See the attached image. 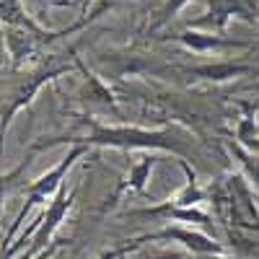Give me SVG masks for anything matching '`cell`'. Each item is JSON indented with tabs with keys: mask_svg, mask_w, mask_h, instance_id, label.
Instances as JSON below:
<instances>
[{
	"mask_svg": "<svg viewBox=\"0 0 259 259\" xmlns=\"http://www.w3.org/2000/svg\"><path fill=\"white\" fill-rule=\"evenodd\" d=\"M233 153L241 158V166H244V171H246V177L251 179V184H254V187H259V156L246 153V150H244L241 145H233Z\"/></svg>",
	"mask_w": 259,
	"mask_h": 259,
	"instance_id": "13",
	"label": "cell"
},
{
	"mask_svg": "<svg viewBox=\"0 0 259 259\" xmlns=\"http://www.w3.org/2000/svg\"><path fill=\"white\" fill-rule=\"evenodd\" d=\"M174 39H179L192 52H226V50H249L251 47V41L233 39L226 34H212V31H197V29H184Z\"/></svg>",
	"mask_w": 259,
	"mask_h": 259,
	"instance_id": "6",
	"label": "cell"
},
{
	"mask_svg": "<svg viewBox=\"0 0 259 259\" xmlns=\"http://www.w3.org/2000/svg\"><path fill=\"white\" fill-rule=\"evenodd\" d=\"M8 62H11V57H8V45H6V29L0 26V68Z\"/></svg>",
	"mask_w": 259,
	"mask_h": 259,
	"instance_id": "15",
	"label": "cell"
},
{
	"mask_svg": "<svg viewBox=\"0 0 259 259\" xmlns=\"http://www.w3.org/2000/svg\"><path fill=\"white\" fill-rule=\"evenodd\" d=\"M0 26L3 29H24L31 31L36 36H41L50 45V41L60 39L62 31H50L39 24V21L31 16V11H26V6L21 0H0Z\"/></svg>",
	"mask_w": 259,
	"mask_h": 259,
	"instance_id": "5",
	"label": "cell"
},
{
	"mask_svg": "<svg viewBox=\"0 0 259 259\" xmlns=\"http://www.w3.org/2000/svg\"><path fill=\"white\" fill-rule=\"evenodd\" d=\"M158 236H161V239H177V241H182L184 246H189L192 251H197V254H223V246L221 244H215L212 239H207V236H202V233H194V231L166 228Z\"/></svg>",
	"mask_w": 259,
	"mask_h": 259,
	"instance_id": "10",
	"label": "cell"
},
{
	"mask_svg": "<svg viewBox=\"0 0 259 259\" xmlns=\"http://www.w3.org/2000/svg\"><path fill=\"white\" fill-rule=\"evenodd\" d=\"M207 11L197 18L189 21L187 29H205L212 34H226L231 21H244L249 26L259 24V11L254 6V0H205Z\"/></svg>",
	"mask_w": 259,
	"mask_h": 259,
	"instance_id": "2",
	"label": "cell"
},
{
	"mask_svg": "<svg viewBox=\"0 0 259 259\" xmlns=\"http://www.w3.org/2000/svg\"><path fill=\"white\" fill-rule=\"evenodd\" d=\"M251 68L244 62H215V65H200V68H189L187 75L189 78H200V80H231V78H239L244 73H249Z\"/></svg>",
	"mask_w": 259,
	"mask_h": 259,
	"instance_id": "9",
	"label": "cell"
},
{
	"mask_svg": "<svg viewBox=\"0 0 259 259\" xmlns=\"http://www.w3.org/2000/svg\"><path fill=\"white\" fill-rule=\"evenodd\" d=\"M60 57L62 55H50V60L45 65H39V68H34L29 73L16 75V85H13V91L6 99V109L0 112V156H3V135H6L11 119L24 109L26 104H31V99L36 96V91L45 83H50V80H55L62 73L70 70V62H60Z\"/></svg>",
	"mask_w": 259,
	"mask_h": 259,
	"instance_id": "1",
	"label": "cell"
},
{
	"mask_svg": "<svg viewBox=\"0 0 259 259\" xmlns=\"http://www.w3.org/2000/svg\"><path fill=\"white\" fill-rule=\"evenodd\" d=\"M39 153L36 148H31L29 153H26V158L21 161L13 171H8L6 177H0V207H3V202H6V197H11V194L18 189V184L24 182V174L29 171V166H31V161H34V156Z\"/></svg>",
	"mask_w": 259,
	"mask_h": 259,
	"instance_id": "11",
	"label": "cell"
},
{
	"mask_svg": "<svg viewBox=\"0 0 259 259\" xmlns=\"http://www.w3.org/2000/svg\"><path fill=\"white\" fill-rule=\"evenodd\" d=\"M26 6V11L31 8V16L36 21H41V13L47 8H60V6H73V0H21Z\"/></svg>",
	"mask_w": 259,
	"mask_h": 259,
	"instance_id": "14",
	"label": "cell"
},
{
	"mask_svg": "<svg viewBox=\"0 0 259 259\" xmlns=\"http://www.w3.org/2000/svg\"><path fill=\"white\" fill-rule=\"evenodd\" d=\"M246 145H251V148H259V140H254V138H251V140H246Z\"/></svg>",
	"mask_w": 259,
	"mask_h": 259,
	"instance_id": "16",
	"label": "cell"
},
{
	"mask_svg": "<svg viewBox=\"0 0 259 259\" xmlns=\"http://www.w3.org/2000/svg\"><path fill=\"white\" fill-rule=\"evenodd\" d=\"M6 45H8V57L13 70H18L29 57H34L41 47H47V41L24 29H6Z\"/></svg>",
	"mask_w": 259,
	"mask_h": 259,
	"instance_id": "8",
	"label": "cell"
},
{
	"mask_svg": "<svg viewBox=\"0 0 259 259\" xmlns=\"http://www.w3.org/2000/svg\"><path fill=\"white\" fill-rule=\"evenodd\" d=\"M73 197L75 194L70 192L68 194V187H60L57 192H55V197H52V205L47 207V212L41 215V221H39V226H36V236H34V249H41L47 241H50V236L55 233V228L62 223V218H65V212L70 210V205H73Z\"/></svg>",
	"mask_w": 259,
	"mask_h": 259,
	"instance_id": "7",
	"label": "cell"
},
{
	"mask_svg": "<svg viewBox=\"0 0 259 259\" xmlns=\"http://www.w3.org/2000/svg\"><path fill=\"white\" fill-rule=\"evenodd\" d=\"M192 0H163L161 3V8L156 11V16L150 18V24H148V34H156V31H161L163 26H168L171 21H174L177 16H179V11L184 8V6H189Z\"/></svg>",
	"mask_w": 259,
	"mask_h": 259,
	"instance_id": "12",
	"label": "cell"
},
{
	"mask_svg": "<svg viewBox=\"0 0 259 259\" xmlns=\"http://www.w3.org/2000/svg\"><path fill=\"white\" fill-rule=\"evenodd\" d=\"M83 153V148H73L70 153H68V158H65L60 166H55L52 171H47L41 179H36V182H31L29 187H26V202H24V207H21V212H18V218H16V223H13V231L24 223V218L29 215V210L36 205V202H41V200H47L50 194H55L60 187H62V177L68 174V168L73 166V161L78 158Z\"/></svg>",
	"mask_w": 259,
	"mask_h": 259,
	"instance_id": "3",
	"label": "cell"
},
{
	"mask_svg": "<svg viewBox=\"0 0 259 259\" xmlns=\"http://www.w3.org/2000/svg\"><path fill=\"white\" fill-rule=\"evenodd\" d=\"M85 143H104V145H153V148H171L184 153L182 140L171 133H138V130H99L96 135L85 138Z\"/></svg>",
	"mask_w": 259,
	"mask_h": 259,
	"instance_id": "4",
	"label": "cell"
}]
</instances>
